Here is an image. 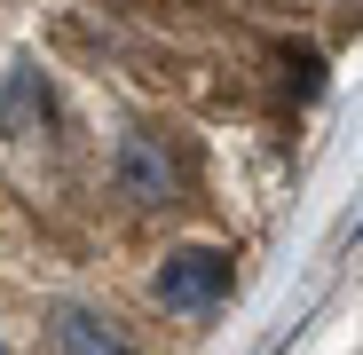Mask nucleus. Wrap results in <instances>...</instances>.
I'll list each match as a JSON object with an SVG mask.
<instances>
[{"instance_id":"1","label":"nucleus","mask_w":363,"mask_h":355,"mask_svg":"<svg viewBox=\"0 0 363 355\" xmlns=\"http://www.w3.org/2000/svg\"><path fill=\"white\" fill-rule=\"evenodd\" d=\"M111 190H118L127 213H166V205H182V158H174V142H166L158 127H127V135L111 142Z\"/></svg>"},{"instance_id":"2","label":"nucleus","mask_w":363,"mask_h":355,"mask_svg":"<svg viewBox=\"0 0 363 355\" xmlns=\"http://www.w3.org/2000/svg\"><path fill=\"white\" fill-rule=\"evenodd\" d=\"M150 300H158L166 316H213V308L229 300V253H213V245L166 253L158 276H150Z\"/></svg>"},{"instance_id":"3","label":"nucleus","mask_w":363,"mask_h":355,"mask_svg":"<svg viewBox=\"0 0 363 355\" xmlns=\"http://www.w3.org/2000/svg\"><path fill=\"white\" fill-rule=\"evenodd\" d=\"M48 355H143L135 332L95 300H55L48 308Z\"/></svg>"},{"instance_id":"4","label":"nucleus","mask_w":363,"mask_h":355,"mask_svg":"<svg viewBox=\"0 0 363 355\" xmlns=\"http://www.w3.org/2000/svg\"><path fill=\"white\" fill-rule=\"evenodd\" d=\"M32 127H48V79L32 72V64H16L9 72V87H0V135H32Z\"/></svg>"},{"instance_id":"5","label":"nucleus","mask_w":363,"mask_h":355,"mask_svg":"<svg viewBox=\"0 0 363 355\" xmlns=\"http://www.w3.org/2000/svg\"><path fill=\"white\" fill-rule=\"evenodd\" d=\"M0 355H16V347H9V339H0Z\"/></svg>"}]
</instances>
